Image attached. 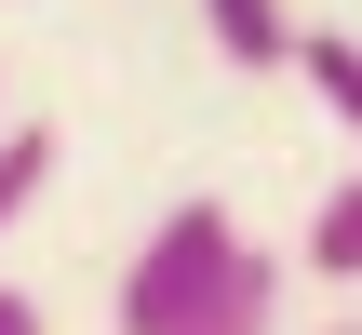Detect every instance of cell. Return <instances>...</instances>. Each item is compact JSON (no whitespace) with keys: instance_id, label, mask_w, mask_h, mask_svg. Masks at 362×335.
<instances>
[{"instance_id":"obj_1","label":"cell","mask_w":362,"mask_h":335,"mask_svg":"<svg viewBox=\"0 0 362 335\" xmlns=\"http://www.w3.org/2000/svg\"><path fill=\"white\" fill-rule=\"evenodd\" d=\"M255 242H242V215L228 201H175L134 255H121V295H107V322L121 335H188L215 295H228V269H242Z\"/></svg>"},{"instance_id":"obj_2","label":"cell","mask_w":362,"mask_h":335,"mask_svg":"<svg viewBox=\"0 0 362 335\" xmlns=\"http://www.w3.org/2000/svg\"><path fill=\"white\" fill-rule=\"evenodd\" d=\"M228 67H296V0H202Z\"/></svg>"},{"instance_id":"obj_3","label":"cell","mask_w":362,"mask_h":335,"mask_svg":"<svg viewBox=\"0 0 362 335\" xmlns=\"http://www.w3.org/2000/svg\"><path fill=\"white\" fill-rule=\"evenodd\" d=\"M188 335H296V322H282V255H242V269H228V295H215Z\"/></svg>"},{"instance_id":"obj_4","label":"cell","mask_w":362,"mask_h":335,"mask_svg":"<svg viewBox=\"0 0 362 335\" xmlns=\"http://www.w3.org/2000/svg\"><path fill=\"white\" fill-rule=\"evenodd\" d=\"M296 81L362 134V40H349V27H296Z\"/></svg>"},{"instance_id":"obj_5","label":"cell","mask_w":362,"mask_h":335,"mask_svg":"<svg viewBox=\"0 0 362 335\" xmlns=\"http://www.w3.org/2000/svg\"><path fill=\"white\" fill-rule=\"evenodd\" d=\"M40 188H54V134L40 121H0V242L40 215Z\"/></svg>"},{"instance_id":"obj_6","label":"cell","mask_w":362,"mask_h":335,"mask_svg":"<svg viewBox=\"0 0 362 335\" xmlns=\"http://www.w3.org/2000/svg\"><path fill=\"white\" fill-rule=\"evenodd\" d=\"M309 269H322V282H362V175L322 188V215H309Z\"/></svg>"},{"instance_id":"obj_7","label":"cell","mask_w":362,"mask_h":335,"mask_svg":"<svg viewBox=\"0 0 362 335\" xmlns=\"http://www.w3.org/2000/svg\"><path fill=\"white\" fill-rule=\"evenodd\" d=\"M0 335H40V295L27 282H0Z\"/></svg>"},{"instance_id":"obj_8","label":"cell","mask_w":362,"mask_h":335,"mask_svg":"<svg viewBox=\"0 0 362 335\" xmlns=\"http://www.w3.org/2000/svg\"><path fill=\"white\" fill-rule=\"evenodd\" d=\"M296 335H362V322H296Z\"/></svg>"}]
</instances>
